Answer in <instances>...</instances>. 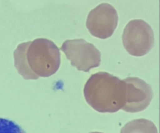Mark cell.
<instances>
[{
	"mask_svg": "<svg viewBox=\"0 0 160 133\" xmlns=\"http://www.w3.org/2000/svg\"><path fill=\"white\" fill-rule=\"evenodd\" d=\"M100 133V132H91V133Z\"/></svg>",
	"mask_w": 160,
	"mask_h": 133,
	"instance_id": "obj_9",
	"label": "cell"
},
{
	"mask_svg": "<svg viewBox=\"0 0 160 133\" xmlns=\"http://www.w3.org/2000/svg\"><path fill=\"white\" fill-rule=\"evenodd\" d=\"M120 133H158L155 125L145 119H136L129 122L122 128Z\"/></svg>",
	"mask_w": 160,
	"mask_h": 133,
	"instance_id": "obj_7",
	"label": "cell"
},
{
	"mask_svg": "<svg viewBox=\"0 0 160 133\" xmlns=\"http://www.w3.org/2000/svg\"><path fill=\"white\" fill-rule=\"evenodd\" d=\"M122 41L128 53L136 57H141L149 53L154 46V32L145 21L131 20L125 28Z\"/></svg>",
	"mask_w": 160,
	"mask_h": 133,
	"instance_id": "obj_3",
	"label": "cell"
},
{
	"mask_svg": "<svg viewBox=\"0 0 160 133\" xmlns=\"http://www.w3.org/2000/svg\"><path fill=\"white\" fill-rule=\"evenodd\" d=\"M118 22V16L114 8L110 4L103 3L89 12L86 25L93 36L106 39L113 35Z\"/></svg>",
	"mask_w": 160,
	"mask_h": 133,
	"instance_id": "obj_5",
	"label": "cell"
},
{
	"mask_svg": "<svg viewBox=\"0 0 160 133\" xmlns=\"http://www.w3.org/2000/svg\"><path fill=\"white\" fill-rule=\"evenodd\" d=\"M14 56L15 67L25 80L51 76L60 66L59 49L47 39L21 44L14 51Z\"/></svg>",
	"mask_w": 160,
	"mask_h": 133,
	"instance_id": "obj_1",
	"label": "cell"
},
{
	"mask_svg": "<svg viewBox=\"0 0 160 133\" xmlns=\"http://www.w3.org/2000/svg\"><path fill=\"white\" fill-rule=\"evenodd\" d=\"M0 133H26L25 130L16 122L0 118Z\"/></svg>",
	"mask_w": 160,
	"mask_h": 133,
	"instance_id": "obj_8",
	"label": "cell"
},
{
	"mask_svg": "<svg viewBox=\"0 0 160 133\" xmlns=\"http://www.w3.org/2000/svg\"><path fill=\"white\" fill-rule=\"evenodd\" d=\"M127 86L124 80L100 72L90 77L84 88L86 102L100 113H115L126 103Z\"/></svg>",
	"mask_w": 160,
	"mask_h": 133,
	"instance_id": "obj_2",
	"label": "cell"
},
{
	"mask_svg": "<svg viewBox=\"0 0 160 133\" xmlns=\"http://www.w3.org/2000/svg\"><path fill=\"white\" fill-rule=\"evenodd\" d=\"M124 81L127 86V93L125 105L122 110L132 113L145 110L153 98L151 87L137 77H128Z\"/></svg>",
	"mask_w": 160,
	"mask_h": 133,
	"instance_id": "obj_6",
	"label": "cell"
},
{
	"mask_svg": "<svg viewBox=\"0 0 160 133\" xmlns=\"http://www.w3.org/2000/svg\"><path fill=\"white\" fill-rule=\"evenodd\" d=\"M64 52L71 65L78 71L88 72L101 63V53L92 44L82 39L68 40L60 49Z\"/></svg>",
	"mask_w": 160,
	"mask_h": 133,
	"instance_id": "obj_4",
	"label": "cell"
}]
</instances>
